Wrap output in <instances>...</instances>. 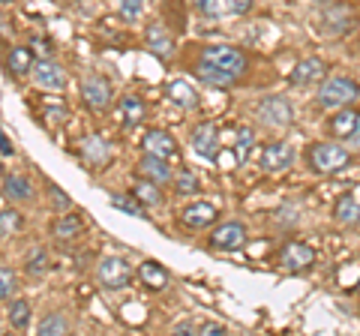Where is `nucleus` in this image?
<instances>
[{"label": "nucleus", "mask_w": 360, "mask_h": 336, "mask_svg": "<svg viewBox=\"0 0 360 336\" xmlns=\"http://www.w3.org/2000/svg\"><path fill=\"white\" fill-rule=\"evenodd\" d=\"M309 165L315 168L319 174H340L352 165V153H348L342 144H333V141H319L309 148Z\"/></svg>", "instance_id": "nucleus-1"}, {"label": "nucleus", "mask_w": 360, "mask_h": 336, "mask_svg": "<svg viewBox=\"0 0 360 336\" xmlns=\"http://www.w3.org/2000/svg\"><path fill=\"white\" fill-rule=\"evenodd\" d=\"M96 276H99V283H103V288L123 291L132 283V267L127 259H120V255H105L96 267Z\"/></svg>", "instance_id": "nucleus-2"}, {"label": "nucleus", "mask_w": 360, "mask_h": 336, "mask_svg": "<svg viewBox=\"0 0 360 336\" xmlns=\"http://www.w3.org/2000/svg\"><path fill=\"white\" fill-rule=\"evenodd\" d=\"M360 96V87L354 78H328L319 91V103L328 108H342L348 103H354Z\"/></svg>", "instance_id": "nucleus-3"}, {"label": "nucleus", "mask_w": 360, "mask_h": 336, "mask_svg": "<svg viewBox=\"0 0 360 336\" xmlns=\"http://www.w3.org/2000/svg\"><path fill=\"white\" fill-rule=\"evenodd\" d=\"M255 115L262 117L264 127H274V129H285V127L295 123V111H291L285 96H267V99H262V105H258Z\"/></svg>", "instance_id": "nucleus-4"}, {"label": "nucleus", "mask_w": 360, "mask_h": 336, "mask_svg": "<svg viewBox=\"0 0 360 336\" xmlns=\"http://www.w3.org/2000/svg\"><path fill=\"white\" fill-rule=\"evenodd\" d=\"M201 60H207V63L219 66L225 72H234V75H240L246 70V54L234 46H207L205 54H201Z\"/></svg>", "instance_id": "nucleus-5"}, {"label": "nucleus", "mask_w": 360, "mask_h": 336, "mask_svg": "<svg viewBox=\"0 0 360 336\" xmlns=\"http://www.w3.org/2000/svg\"><path fill=\"white\" fill-rule=\"evenodd\" d=\"M279 264L291 273H300V271H309L315 264V250L309 243H300V240H288L283 250H279Z\"/></svg>", "instance_id": "nucleus-6"}, {"label": "nucleus", "mask_w": 360, "mask_h": 336, "mask_svg": "<svg viewBox=\"0 0 360 336\" xmlns=\"http://www.w3.org/2000/svg\"><path fill=\"white\" fill-rule=\"evenodd\" d=\"M33 75H37V84L45 87V91H63L66 87V70L58 63V60H51V58H45V60H37V66H33Z\"/></svg>", "instance_id": "nucleus-7"}, {"label": "nucleus", "mask_w": 360, "mask_h": 336, "mask_svg": "<svg viewBox=\"0 0 360 336\" xmlns=\"http://www.w3.org/2000/svg\"><path fill=\"white\" fill-rule=\"evenodd\" d=\"M243 243H246V228L240 222H225V226H219L210 234V246L219 252H234V250H240Z\"/></svg>", "instance_id": "nucleus-8"}, {"label": "nucleus", "mask_w": 360, "mask_h": 336, "mask_svg": "<svg viewBox=\"0 0 360 336\" xmlns=\"http://www.w3.org/2000/svg\"><path fill=\"white\" fill-rule=\"evenodd\" d=\"M295 162V150H291L288 141H267L262 150V165L264 172H285V168Z\"/></svg>", "instance_id": "nucleus-9"}, {"label": "nucleus", "mask_w": 360, "mask_h": 336, "mask_svg": "<svg viewBox=\"0 0 360 336\" xmlns=\"http://www.w3.org/2000/svg\"><path fill=\"white\" fill-rule=\"evenodd\" d=\"M82 96H84V103L90 108H105L111 103V84H108V78L103 75H87L82 78Z\"/></svg>", "instance_id": "nucleus-10"}, {"label": "nucleus", "mask_w": 360, "mask_h": 336, "mask_svg": "<svg viewBox=\"0 0 360 336\" xmlns=\"http://www.w3.org/2000/svg\"><path fill=\"white\" fill-rule=\"evenodd\" d=\"M189 141H193V150L198 156H205V160H217L219 153V138H217V123H198V127L193 129V136H189Z\"/></svg>", "instance_id": "nucleus-11"}, {"label": "nucleus", "mask_w": 360, "mask_h": 336, "mask_svg": "<svg viewBox=\"0 0 360 336\" xmlns=\"http://www.w3.org/2000/svg\"><path fill=\"white\" fill-rule=\"evenodd\" d=\"M217 219H219V214L210 201H198V205H189V207L180 210V222H184L186 228H195V231L213 226Z\"/></svg>", "instance_id": "nucleus-12"}, {"label": "nucleus", "mask_w": 360, "mask_h": 336, "mask_svg": "<svg viewBox=\"0 0 360 336\" xmlns=\"http://www.w3.org/2000/svg\"><path fill=\"white\" fill-rule=\"evenodd\" d=\"M324 72H328L324 60H319V58H307V60H300L295 70H291V84L309 87V84H315V82H321Z\"/></svg>", "instance_id": "nucleus-13"}, {"label": "nucleus", "mask_w": 360, "mask_h": 336, "mask_svg": "<svg viewBox=\"0 0 360 336\" xmlns=\"http://www.w3.org/2000/svg\"><path fill=\"white\" fill-rule=\"evenodd\" d=\"M144 153H153V156H162V160H172V156H177V144L174 138L168 136V132L162 129H150L148 136H144Z\"/></svg>", "instance_id": "nucleus-14"}, {"label": "nucleus", "mask_w": 360, "mask_h": 336, "mask_svg": "<svg viewBox=\"0 0 360 336\" xmlns=\"http://www.w3.org/2000/svg\"><path fill=\"white\" fill-rule=\"evenodd\" d=\"M144 42H148V49L156 54V58H172V51H174L172 33H168L162 25H150L144 30Z\"/></svg>", "instance_id": "nucleus-15"}, {"label": "nucleus", "mask_w": 360, "mask_h": 336, "mask_svg": "<svg viewBox=\"0 0 360 336\" xmlns=\"http://www.w3.org/2000/svg\"><path fill=\"white\" fill-rule=\"evenodd\" d=\"M139 174L148 177L153 183H160V186L172 181V168H168V162L162 156H153V153H144V160L139 162Z\"/></svg>", "instance_id": "nucleus-16"}, {"label": "nucleus", "mask_w": 360, "mask_h": 336, "mask_svg": "<svg viewBox=\"0 0 360 336\" xmlns=\"http://www.w3.org/2000/svg\"><path fill=\"white\" fill-rule=\"evenodd\" d=\"M357 123H360V111H340V115H333L328 120V129H330V136L348 141L352 132L357 129Z\"/></svg>", "instance_id": "nucleus-17"}, {"label": "nucleus", "mask_w": 360, "mask_h": 336, "mask_svg": "<svg viewBox=\"0 0 360 336\" xmlns=\"http://www.w3.org/2000/svg\"><path fill=\"white\" fill-rule=\"evenodd\" d=\"M82 153H84V160L94 165V168H103V165L108 162V156H111L108 141H103L99 136H87V138L82 141Z\"/></svg>", "instance_id": "nucleus-18"}, {"label": "nucleus", "mask_w": 360, "mask_h": 336, "mask_svg": "<svg viewBox=\"0 0 360 336\" xmlns=\"http://www.w3.org/2000/svg\"><path fill=\"white\" fill-rule=\"evenodd\" d=\"M120 117H123V127H139L144 120V99L139 93H127L120 99Z\"/></svg>", "instance_id": "nucleus-19"}, {"label": "nucleus", "mask_w": 360, "mask_h": 336, "mask_svg": "<svg viewBox=\"0 0 360 336\" xmlns=\"http://www.w3.org/2000/svg\"><path fill=\"white\" fill-rule=\"evenodd\" d=\"M139 279L148 288H153V291H162L165 285H168V271L162 264H156V261H141V267H139Z\"/></svg>", "instance_id": "nucleus-20"}, {"label": "nucleus", "mask_w": 360, "mask_h": 336, "mask_svg": "<svg viewBox=\"0 0 360 336\" xmlns=\"http://www.w3.org/2000/svg\"><path fill=\"white\" fill-rule=\"evenodd\" d=\"M6 66H9V72H13V75H27L33 66H37V60H33V49H27V46H15L13 51H9Z\"/></svg>", "instance_id": "nucleus-21"}, {"label": "nucleus", "mask_w": 360, "mask_h": 336, "mask_svg": "<svg viewBox=\"0 0 360 336\" xmlns=\"http://www.w3.org/2000/svg\"><path fill=\"white\" fill-rule=\"evenodd\" d=\"M4 193L9 201H30L33 198V183L25 174H9L4 183Z\"/></svg>", "instance_id": "nucleus-22"}, {"label": "nucleus", "mask_w": 360, "mask_h": 336, "mask_svg": "<svg viewBox=\"0 0 360 336\" xmlns=\"http://www.w3.org/2000/svg\"><path fill=\"white\" fill-rule=\"evenodd\" d=\"M82 231H84V222L78 219L75 214H66V210H63L60 219L54 222V228H51V234H54L58 240H72V238H78Z\"/></svg>", "instance_id": "nucleus-23"}, {"label": "nucleus", "mask_w": 360, "mask_h": 336, "mask_svg": "<svg viewBox=\"0 0 360 336\" xmlns=\"http://www.w3.org/2000/svg\"><path fill=\"white\" fill-rule=\"evenodd\" d=\"M198 78L205 84H217V87H229L234 78V72H225V70H219V66H213V63H207V60H201L198 63Z\"/></svg>", "instance_id": "nucleus-24"}, {"label": "nucleus", "mask_w": 360, "mask_h": 336, "mask_svg": "<svg viewBox=\"0 0 360 336\" xmlns=\"http://www.w3.org/2000/svg\"><path fill=\"white\" fill-rule=\"evenodd\" d=\"M168 96H172L180 108H195L198 105V93L193 91V84L180 82V78H174V82L168 84Z\"/></svg>", "instance_id": "nucleus-25"}, {"label": "nucleus", "mask_w": 360, "mask_h": 336, "mask_svg": "<svg viewBox=\"0 0 360 336\" xmlns=\"http://www.w3.org/2000/svg\"><path fill=\"white\" fill-rule=\"evenodd\" d=\"M156 186H160V183H153V181L144 177V181H139V183L132 186V195L139 198L141 205H150L153 207V205H160V201H162V195H160V189H156Z\"/></svg>", "instance_id": "nucleus-26"}, {"label": "nucleus", "mask_w": 360, "mask_h": 336, "mask_svg": "<svg viewBox=\"0 0 360 336\" xmlns=\"http://www.w3.org/2000/svg\"><path fill=\"white\" fill-rule=\"evenodd\" d=\"M9 324H13V328H27V321H30V300H25V297H15L13 304H9Z\"/></svg>", "instance_id": "nucleus-27"}, {"label": "nucleus", "mask_w": 360, "mask_h": 336, "mask_svg": "<svg viewBox=\"0 0 360 336\" xmlns=\"http://www.w3.org/2000/svg\"><path fill=\"white\" fill-rule=\"evenodd\" d=\"M66 318L60 316V312H51V316H45L39 324H37V333H42V336H58V333H66Z\"/></svg>", "instance_id": "nucleus-28"}, {"label": "nucleus", "mask_w": 360, "mask_h": 336, "mask_svg": "<svg viewBox=\"0 0 360 336\" xmlns=\"http://www.w3.org/2000/svg\"><path fill=\"white\" fill-rule=\"evenodd\" d=\"M21 228V214L13 210H0V238H13V234Z\"/></svg>", "instance_id": "nucleus-29"}, {"label": "nucleus", "mask_w": 360, "mask_h": 336, "mask_svg": "<svg viewBox=\"0 0 360 336\" xmlns=\"http://www.w3.org/2000/svg\"><path fill=\"white\" fill-rule=\"evenodd\" d=\"M336 219L348 222V226H352V222H360V205L354 198H342L340 205H336Z\"/></svg>", "instance_id": "nucleus-30"}, {"label": "nucleus", "mask_w": 360, "mask_h": 336, "mask_svg": "<svg viewBox=\"0 0 360 336\" xmlns=\"http://www.w3.org/2000/svg\"><path fill=\"white\" fill-rule=\"evenodd\" d=\"M108 201H111V205H115L117 210H123V214H129V217H144L141 201L135 198V195H111Z\"/></svg>", "instance_id": "nucleus-31"}, {"label": "nucleus", "mask_w": 360, "mask_h": 336, "mask_svg": "<svg viewBox=\"0 0 360 336\" xmlns=\"http://www.w3.org/2000/svg\"><path fill=\"white\" fill-rule=\"evenodd\" d=\"M18 291V276L9 267H0V300H13Z\"/></svg>", "instance_id": "nucleus-32"}, {"label": "nucleus", "mask_w": 360, "mask_h": 336, "mask_svg": "<svg viewBox=\"0 0 360 336\" xmlns=\"http://www.w3.org/2000/svg\"><path fill=\"white\" fill-rule=\"evenodd\" d=\"M117 13H120L123 21H139L141 13H144V0H120Z\"/></svg>", "instance_id": "nucleus-33"}, {"label": "nucleus", "mask_w": 360, "mask_h": 336, "mask_svg": "<svg viewBox=\"0 0 360 336\" xmlns=\"http://www.w3.org/2000/svg\"><path fill=\"white\" fill-rule=\"evenodd\" d=\"M177 193H198V177L193 174V172H189V168H180V174H177Z\"/></svg>", "instance_id": "nucleus-34"}, {"label": "nucleus", "mask_w": 360, "mask_h": 336, "mask_svg": "<svg viewBox=\"0 0 360 336\" xmlns=\"http://www.w3.org/2000/svg\"><path fill=\"white\" fill-rule=\"evenodd\" d=\"M195 9L201 15H207V18H217L225 13V0H193Z\"/></svg>", "instance_id": "nucleus-35"}, {"label": "nucleus", "mask_w": 360, "mask_h": 336, "mask_svg": "<svg viewBox=\"0 0 360 336\" xmlns=\"http://www.w3.org/2000/svg\"><path fill=\"white\" fill-rule=\"evenodd\" d=\"M49 198H51V205L58 207V210H70V207H72V198L66 195L60 186H54V183L49 186Z\"/></svg>", "instance_id": "nucleus-36"}, {"label": "nucleus", "mask_w": 360, "mask_h": 336, "mask_svg": "<svg viewBox=\"0 0 360 336\" xmlns=\"http://www.w3.org/2000/svg\"><path fill=\"white\" fill-rule=\"evenodd\" d=\"M213 162H217L219 168H225V172H231V168H238L240 153H238V150H219V153H217V160H213Z\"/></svg>", "instance_id": "nucleus-37"}, {"label": "nucleus", "mask_w": 360, "mask_h": 336, "mask_svg": "<svg viewBox=\"0 0 360 336\" xmlns=\"http://www.w3.org/2000/svg\"><path fill=\"white\" fill-rule=\"evenodd\" d=\"M255 0H225V13H231V15H243V13H250Z\"/></svg>", "instance_id": "nucleus-38"}, {"label": "nucleus", "mask_w": 360, "mask_h": 336, "mask_svg": "<svg viewBox=\"0 0 360 336\" xmlns=\"http://www.w3.org/2000/svg\"><path fill=\"white\" fill-rule=\"evenodd\" d=\"M250 144H252V129L238 127V153L243 156L246 150H250Z\"/></svg>", "instance_id": "nucleus-39"}, {"label": "nucleus", "mask_w": 360, "mask_h": 336, "mask_svg": "<svg viewBox=\"0 0 360 336\" xmlns=\"http://www.w3.org/2000/svg\"><path fill=\"white\" fill-rule=\"evenodd\" d=\"M27 271L30 273H42L45 271V252H33L27 259Z\"/></svg>", "instance_id": "nucleus-40"}, {"label": "nucleus", "mask_w": 360, "mask_h": 336, "mask_svg": "<svg viewBox=\"0 0 360 336\" xmlns=\"http://www.w3.org/2000/svg\"><path fill=\"white\" fill-rule=\"evenodd\" d=\"M195 333H210V336H217V333H229V330H225L222 328V324H213V321H205V324H195V328H193Z\"/></svg>", "instance_id": "nucleus-41"}, {"label": "nucleus", "mask_w": 360, "mask_h": 336, "mask_svg": "<svg viewBox=\"0 0 360 336\" xmlns=\"http://www.w3.org/2000/svg\"><path fill=\"white\" fill-rule=\"evenodd\" d=\"M0 153H4V156H13V144H9V138H6L4 129H0Z\"/></svg>", "instance_id": "nucleus-42"}, {"label": "nucleus", "mask_w": 360, "mask_h": 336, "mask_svg": "<svg viewBox=\"0 0 360 336\" xmlns=\"http://www.w3.org/2000/svg\"><path fill=\"white\" fill-rule=\"evenodd\" d=\"M348 144H352V148H360V123H357V129L352 132V138H348Z\"/></svg>", "instance_id": "nucleus-43"}, {"label": "nucleus", "mask_w": 360, "mask_h": 336, "mask_svg": "<svg viewBox=\"0 0 360 336\" xmlns=\"http://www.w3.org/2000/svg\"><path fill=\"white\" fill-rule=\"evenodd\" d=\"M0 4H13V0H0Z\"/></svg>", "instance_id": "nucleus-44"}]
</instances>
